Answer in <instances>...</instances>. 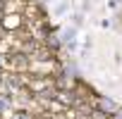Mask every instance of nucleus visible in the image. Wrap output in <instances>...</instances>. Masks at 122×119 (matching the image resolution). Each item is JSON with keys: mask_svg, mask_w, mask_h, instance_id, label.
Listing matches in <instances>:
<instances>
[{"mask_svg": "<svg viewBox=\"0 0 122 119\" xmlns=\"http://www.w3.org/2000/svg\"><path fill=\"white\" fill-rule=\"evenodd\" d=\"M74 38H77V29L74 26H70V29H65L62 33H60V43H62V45H72Z\"/></svg>", "mask_w": 122, "mask_h": 119, "instance_id": "nucleus-1", "label": "nucleus"}, {"mask_svg": "<svg viewBox=\"0 0 122 119\" xmlns=\"http://www.w3.org/2000/svg\"><path fill=\"white\" fill-rule=\"evenodd\" d=\"M10 107H12L10 98H5V93H0V114H3V112H7Z\"/></svg>", "mask_w": 122, "mask_h": 119, "instance_id": "nucleus-2", "label": "nucleus"}, {"mask_svg": "<svg viewBox=\"0 0 122 119\" xmlns=\"http://www.w3.org/2000/svg\"><path fill=\"white\" fill-rule=\"evenodd\" d=\"M12 119H29V114H24V112H17Z\"/></svg>", "mask_w": 122, "mask_h": 119, "instance_id": "nucleus-3", "label": "nucleus"}, {"mask_svg": "<svg viewBox=\"0 0 122 119\" xmlns=\"http://www.w3.org/2000/svg\"><path fill=\"white\" fill-rule=\"evenodd\" d=\"M120 3H122V0H110V7H117Z\"/></svg>", "mask_w": 122, "mask_h": 119, "instance_id": "nucleus-4", "label": "nucleus"}, {"mask_svg": "<svg viewBox=\"0 0 122 119\" xmlns=\"http://www.w3.org/2000/svg\"><path fill=\"white\" fill-rule=\"evenodd\" d=\"M115 119H122V112H115Z\"/></svg>", "mask_w": 122, "mask_h": 119, "instance_id": "nucleus-5", "label": "nucleus"}, {"mask_svg": "<svg viewBox=\"0 0 122 119\" xmlns=\"http://www.w3.org/2000/svg\"><path fill=\"white\" fill-rule=\"evenodd\" d=\"M3 64H5V60H3V57H0V72H3Z\"/></svg>", "mask_w": 122, "mask_h": 119, "instance_id": "nucleus-6", "label": "nucleus"}]
</instances>
